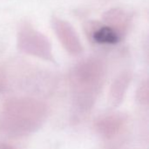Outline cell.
Instances as JSON below:
<instances>
[{
    "mask_svg": "<svg viewBox=\"0 0 149 149\" xmlns=\"http://www.w3.org/2000/svg\"><path fill=\"white\" fill-rule=\"evenodd\" d=\"M89 33L92 38L98 44L114 45L122 38L118 32L107 25H100L98 23H91Z\"/></svg>",
    "mask_w": 149,
    "mask_h": 149,
    "instance_id": "cell-4",
    "label": "cell"
},
{
    "mask_svg": "<svg viewBox=\"0 0 149 149\" xmlns=\"http://www.w3.org/2000/svg\"><path fill=\"white\" fill-rule=\"evenodd\" d=\"M103 19L107 23V25L113 28L121 38L126 35L130 19L127 13L123 10L120 8L111 9L104 13Z\"/></svg>",
    "mask_w": 149,
    "mask_h": 149,
    "instance_id": "cell-3",
    "label": "cell"
},
{
    "mask_svg": "<svg viewBox=\"0 0 149 149\" xmlns=\"http://www.w3.org/2000/svg\"><path fill=\"white\" fill-rule=\"evenodd\" d=\"M17 45L19 49L28 54L52 59V46L47 38L30 25H24L17 34Z\"/></svg>",
    "mask_w": 149,
    "mask_h": 149,
    "instance_id": "cell-1",
    "label": "cell"
},
{
    "mask_svg": "<svg viewBox=\"0 0 149 149\" xmlns=\"http://www.w3.org/2000/svg\"><path fill=\"white\" fill-rule=\"evenodd\" d=\"M52 24L56 36L69 53L77 55L82 52L83 47L73 26L58 17H53Z\"/></svg>",
    "mask_w": 149,
    "mask_h": 149,
    "instance_id": "cell-2",
    "label": "cell"
}]
</instances>
